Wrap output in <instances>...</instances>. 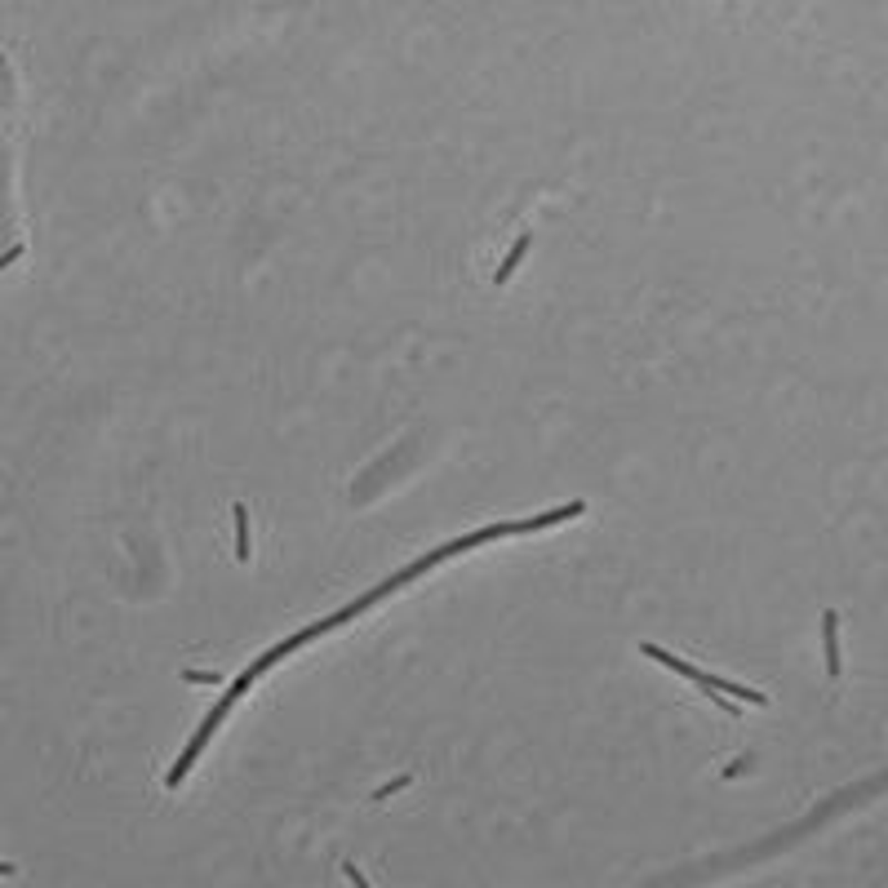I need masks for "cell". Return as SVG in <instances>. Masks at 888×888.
I'll return each mask as SVG.
<instances>
[{
	"label": "cell",
	"mask_w": 888,
	"mask_h": 888,
	"mask_svg": "<svg viewBox=\"0 0 888 888\" xmlns=\"http://www.w3.org/2000/svg\"><path fill=\"white\" fill-rule=\"evenodd\" d=\"M822 640H826V676L830 680H839V614L835 609H826L822 614Z\"/></svg>",
	"instance_id": "obj_2"
},
{
	"label": "cell",
	"mask_w": 888,
	"mask_h": 888,
	"mask_svg": "<svg viewBox=\"0 0 888 888\" xmlns=\"http://www.w3.org/2000/svg\"><path fill=\"white\" fill-rule=\"evenodd\" d=\"M182 680H187V684H222L218 671H182Z\"/></svg>",
	"instance_id": "obj_5"
},
{
	"label": "cell",
	"mask_w": 888,
	"mask_h": 888,
	"mask_svg": "<svg viewBox=\"0 0 888 888\" xmlns=\"http://www.w3.org/2000/svg\"><path fill=\"white\" fill-rule=\"evenodd\" d=\"M0 875H14V866H10V861H0Z\"/></svg>",
	"instance_id": "obj_9"
},
{
	"label": "cell",
	"mask_w": 888,
	"mask_h": 888,
	"mask_svg": "<svg viewBox=\"0 0 888 888\" xmlns=\"http://www.w3.org/2000/svg\"><path fill=\"white\" fill-rule=\"evenodd\" d=\"M231 520H236V560L244 564V560L253 555V542H249V511H244V502L231 506Z\"/></svg>",
	"instance_id": "obj_3"
},
{
	"label": "cell",
	"mask_w": 888,
	"mask_h": 888,
	"mask_svg": "<svg viewBox=\"0 0 888 888\" xmlns=\"http://www.w3.org/2000/svg\"><path fill=\"white\" fill-rule=\"evenodd\" d=\"M529 244H533V236H529V231H524V236H520V240H515V249H511V253H506V258H502V266H498V271H493V284H506V280H511V271H515V266H520V262H524V253H529Z\"/></svg>",
	"instance_id": "obj_4"
},
{
	"label": "cell",
	"mask_w": 888,
	"mask_h": 888,
	"mask_svg": "<svg viewBox=\"0 0 888 888\" xmlns=\"http://www.w3.org/2000/svg\"><path fill=\"white\" fill-rule=\"evenodd\" d=\"M23 258V244H14V249H5V253H0V271H5L10 262H19Z\"/></svg>",
	"instance_id": "obj_8"
},
{
	"label": "cell",
	"mask_w": 888,
	"mask_h": 888,
	"mask_svg": "<svg viewBox=\"0 0 888 888\" xmlns=\"http://www.w3.org/2000/svg\"><path fill=\"white\" fill-rule=\"evenodd\" d=\"M409 782H413V777H409V773H400V777H391V782H387V786H382V791H374V799H387V795H396V791H405V786H409Z\"/></svg>",
	"instance_id": "obj_6"
},
{
	"label": "cell",
	"mask_w": 888,
	"mask_h": 888,
	"mask_svg": "<svg viewBox=\"0 0 888 888\" xmlns=\"http://www.w3.org/2000/svg\"><path fill=\"white\" fill-rule=\"evenodd\" d=\"M582 511H586V502H582V498H573V502H564V506H555V511H542V515H529V520H502V524H489V529H475V533H467V537H458V542H444V546L427 551L422 560H413L409 568H400V573H396V577H387L382 586L365 591V596H360V600H356L351 609H343V614H329V618H320V622H312V627H303V631H293V636H289L284 645H275V649H266L262 658H253V662L244 667V676H240V680H236V684H231V689L222 693V702H218V707H213V711L205 715V724H200V729L191 733V742L182 746L178 764H174V768H169V777H165V786H169V791H178V786L187 782L191 764H196V760L205 755L209 737H213V733H218V724H222V720L231 715V707H236V702L244 698V689H249V684H253V680H258V676H262L266 667L284 662V658H289L293 649H303V645L320 640L325 631H338V627H347V622H351V618H360L365 609H374V605H382L387 596H396V591H400L405 582L422 577L427 568H436V564H444V560H453V555H467L471 546H484V542H493V537H511V533L520 537V533H537V529H555V524H564V520H577Z\"/></svg>",
	"instance_id": "obj_1"
},
{
	"label": "cell",
	"mask_w": 888,
	"mask_h": 888,
	"mask_svg": "<svg viewBox=\"0 0 888 888\" xmlns=\"http://www.w3.org/2000/svg\"><path fill=\"white\" fill-rule=\"evenodd\" d=\"M343 875L351 879V884H360V888H369V875L360 870V866H351V861H343Z\"/></svg>",
	"instance_id": "obj_7"
}]
</instances>
